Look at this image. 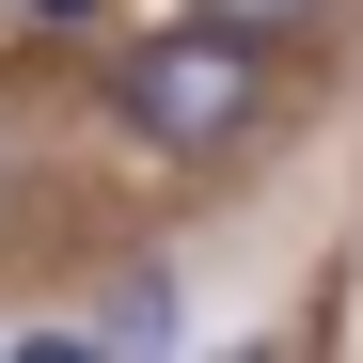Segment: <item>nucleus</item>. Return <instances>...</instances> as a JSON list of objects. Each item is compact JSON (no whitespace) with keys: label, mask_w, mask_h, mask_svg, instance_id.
I'll return each mask as SVG.
<instances>
[{"label":"nucleus","mask_w":363,"mask_h":363,"mask_svg":"<svg viewBox=\"0 0 363 363\" xmlns=\"http://www.w3.org/2000/svg\"><path fill=\"white\" fill-rule=\"evenodd\" d=\"M190 16H221V32H253V48H284V32H332L347 0H190Z\"/></svg>","instance_id":"obj_3"},{"label":"nucleus","mask_w":363,"mask_h":363,"mask_svg":"<svg viewBox=\"0 0 363 363\" xmlns=\"http://www.w3.org/2000/svg\"><path fill=\"white\" fill-rule=\"evenodd\" d=\"M0 174H16V158H0Z\"/></svg>","instance_id":"obj_4"},{"label":"nucleus","mask_w":363,"mask_h":363,"mask_svg":"<svg viewBox=\"0 0 363 363\" xmlns=\"http://www.w3.org/2000/svg\"><path fill=\"white\" fill-rule=\"evenodd\" d=\"M174 316H190L174 269H127V284H111V316H95V347H174Z\"/></svg>","instance_id":"obj_2"},{"label":"nucleus","mask_w":363,"mask_h":363,"mask_svg":"<svg viewBox=\"0 0 363 363\" xmlns=\"http://www.w3.org/2000/svg\"><path fill=\"white\" fill-rule=\"evenodd\" d=\"M111 111H127L158 158H237L269 127V48L221 32V16H158L127 64H111Z\"/></svg>","instance_id":"obj_1"}]
</instances>
